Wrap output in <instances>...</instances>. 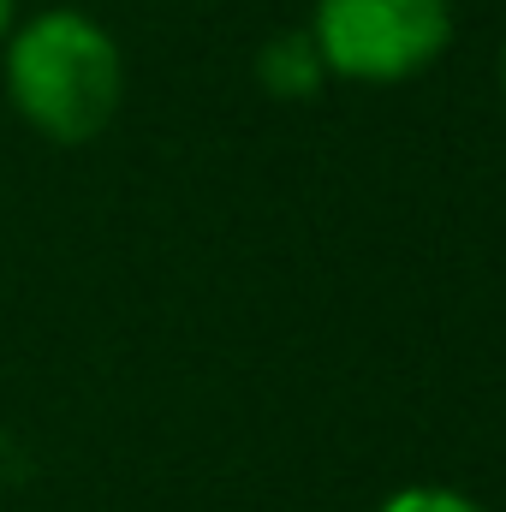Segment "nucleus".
Returning a JSON list of instances; mask_svg holds the SVG:
<instances>
[{"label":"nucleus","mask_w":506,"mask_h":512,"mask_svg":"<svg viewBox=\"0 0 506 512\" xmlns=\"http://www.w3.org/2000/svg\"><path fill=\"white\" fill-rule=\"evenodd\" d=\"M12 24H18V0H0V48H6V36H12Z\"/></svg>","instance_id":"nucleus-5"},{"label":"nucleus","mask_w":506,"mask_h":512,"mask_svg":"<svg viewBox=\"0 0 506 512\" xmlns=\"http://www.w3.org/2000/svg\"><path fill=\"white\" fill-rule=\"evenodd\" d=\"M501 96H506V54H501Z\"/></svg>","instance_id":"nucleus-6"},{"label":"nucleus","mask_w":506,"mask_h":512,"mask_svg":"<svg viewBox=\"0 0 506 512\" xmlns=\"http://www.w3.org/2000/svg\"><path fill=\"white\" fill-rule=\"evenodd\" d=\"M381 512H489V507H477V501H465L453 489H405V495H393Z\"/></svg>","instance_id":"nucleus-4"},{"label":"nucleus","mask_w":506,"mask_h":512,"mask_svg":"<svg viewBox=\"0 0 506 512\" xmlns=\"http://www.w3.org/2000/svg\"><path fill=\"white\" fill-rule=\"evenodd\" d=\"M310 42L334 78L399 84L441 60L453 42L447 0H316Z\"/></svg>","instance_id":"nucleus-2"},{"label":"nucleus","mask_w":506,"mask_h":512,"mask_svg":"<svg viewBox=\"0 0 506 512\" xmlns=\"http://www.w3.org/2000/svg\"><path fill=\"white\" fill-rule=\"evenodd\" d=\"M322 78H328V66H322L310 30H280V36H268L262 54H256V84H262L274 102H310V96L322 90Z\"/></svg>","instance_id":"nucleus-3"},{"label":"nucleus","mask_w":506,"mask_h":512,"mask_svg":"<svg viewBox=\"0 0 506 512\" xmlns=\"http://www.w3.org/2000/svg\"><path fill=\"white\" fill-rule=\"evenodd\" d=\"M0 72H6L12 114L66 149L96 143L126 102L120 42L108 36V24H96L90 12H72V6H48L36 18L12 24V36L0 48Z\"/></svg>","instance_id":"nucleus-1"}]
</instances>
